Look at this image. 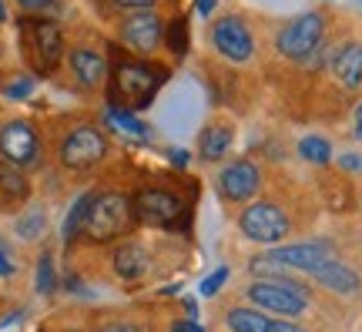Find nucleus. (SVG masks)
Listing matches in <instances>:
<instances>
[{"instance_id": "obj_1", "label": "nucleus", "mask_w": 362, "mask_h": 332, "mask_svg": "<svg viewBox=\"0 0 362 332\" xmlns=\"http://www.w3.org/2000/svg\"><path fill=\"white\" fill-rule=\"evenodd\" d=\"M165 81H168V67L165 64L148 61V57H124L111 71V94H115L117 108L138 111V108L151 104V98L161 91Z\"/></svg>"}, {"instance_id": "obj_2", "label": "nucleus", "mask_w": 362, "mask_h": 332, "mask_svg": "<svg viewBox=\"0 0 362 332\" xmlns=\"http://www.w3.org/2000/svg\"><path fill=\"white\" fill-rule=\"evenodd\" d=\"M21 44H24V54L30 67L47 74L61 64L64 57V34L54 21H44V17H24L21 21Z\"/></svg>"}, {"instance_id": "obj_3", "label": "nucleus", "mask_w": 362, "mask_h": 332, "mask_svg": "<svg viewBox=\"0 0 362 332\" xmlns=\"http://www.w3.org/2000/svg\"><path fill=\"white\" fill-rule=\"evenodd\" d=\"M134 215L128 195L121 192H94V202H90V215H88V231L90 242H115L117 235L128 231V222Z\"/></svg>"}, {"instance_id": "obj_4", "label": "nucleus", "mask_w": 362, "mask_h": 332, "mask_svg": "<svg viewBox=\"0 0 362 332\" xmlns=\"http://www.w3.org/2000/svg\"><path fill=\"white\" fill-rule=\"evenodd\" d=\"M248 299L265 312H279V316H302L309 309V292L305 285L292 279H262L248 285Z\"/></svg>"}, {"instance_id": "obj_5", "label": "nucleus", "mask_w": 362, "mask_h": 332, "mask_svg": "<svg viewBox=\"0 0 362 332\" xmlns=\"http://www.w3.org/2000/svg\"><path fill=\"white\" fill-rule=\"evenodd\" d=\"M322 30H325V17L322 13H302L296 21H288V24L279 30V51L285 57H292V61H305L319 44H322Z\"/></svg>"}, {"instance_id": "obj_6", "label": "nucleus", "mask_w": 362, "mask_h": 332, "mask_svg": "<svg viewBox=\"0 0 362 332\" xmlns=\"http://www.w3.org/2000/svg\"><path fill=\"white\" fill-rule=\"evenodd\" d=\"M238 225H242L245 239L262 242V245H275L288 235V218H285V212L279 205H272V202L248 205L245 212H242V218H238Z\"/></svg>"}, {"instance_id": "obj_7", "label": "nucleus", "mask_w": 362, "mask_h": 332, "mask_svg": "<svg viewBox=\"0 0 362 332\" xmlns=\"http://www.w3.org/2000/svg\"><path fill=\"white\" fill-rule=\"evenodd\" d=\"M121 40L128 44V51H134L138 57L155 54L165 44V21L158 11H138L124 17L121 24Z\"/></svg>"}, {"instance_id": "obj_8", "label": "nucleus", "mask_w": 362, "mask_h": 332, "mask_svg": "<svg viewBox=\"0 0 362 332\" xmlns=\"http://www.w3.org/2000/svg\"><path fill=\"white\" fill-rule=\"evenodd\" d=\"M211 44H215V51H218L221 57H228L235 64H242V61H248V57L255 54L252 30H248V24L242 17H235V13L218 17V21L211 24Z\"/></svg>"}, {"instance_id": "obj_9", "label": "nucleus", "mask_w": 362, "mask_h": 332, "mask_svg": "<svg viewBox=\"0 0 362 332\" xmlns=\"http://www.w3.org/2000/svg\"><path fill=\"white\" fill-rule=\"evenodd\" d=\"M131 208H134L138 222L155 225V229H171L181 218V198L171 195L168 188H141L131 198Z\"/></svg>"}, {"instance_id": "obj_10", "label": "nucleus", "mask_w": 362, "mask_h": 332, "mask_svg": "<svg viewBox=\"0 0 362 332\" xmlns=\"http://www.w3.org/2000/svg\"><path fill=\"white\" fill-rule=\"evenodd\" d=\"M107 154V138L94 125H81L61 141V161L64 168H90Z\"/></svg>"}, {"instance_id": "obj_11", "label": "nucleus", "mask_w": 362, "mask_h": 332, "mask_svg": "<svg viewBox=\"0 0 362 332\" xmlns=\"http://www.w3.org/2000/svg\"><path fill=\"white\" fill-rule=\"evenodd\" d=\"M40 151L37 131L30 128L27 121H7L0 128V161H7L13 168L34 165Z\"/></svg>"}, {"instance_id": "obj_12", "label": "nucleus", "mask_w": 362, "mask_h": 332, "mask_svg": "<svg viewBox=\"0 0 362 332\" xmlns=\"http://www.w3.org/2000/svg\"><path fill=\"white\" fill-rule=\"evenodd\" d=\"M259 185H262V175L252 161H235V165H228L218 175V188L228 202H248L252 195L259 192Z\"/></svg>"}, {"instance_id": "obj_13", "label": "nucleus", "mask_w": 362, "mask_h": 332, "mask_svg": "<svg viewBox=\"0 0 362 332\" xmlns=\"http://www.w3.org/2000/svg\"><path fill=\"white\" fill-rule=\"evenodd\" d=\"M67 64H71V74L81 88H98L107 77V57L98 47H74L67 54Z\"/></svg>"}, {"instance_id": "obj_14", "label": "nucleus", "mask_w": 362, "mask_h": 332, "mask_svg": "<svg viewBox=\"0 0 362 332\" xmlns=\"http://www.w3.org/2000/svg\"><path fill=\"white\" fill-rule=\"evenodd\" d=\"M279 265L285 268H302V272H312L315 265H322L329 258V248L322 242H302V245H282V248H272L269 252Z\"/></svg>"}, {"instance_id": "obj_15", "label": "nucleus", "mask_w": 362, "mask_h": 332, "mask_svg": "<svg viewBox=\"0 0 362 332\" xmlns=\"http://www.w3.org/2000/svg\"><path fill=\"white\" fill-rule=\"evenodd\" d=\"M309 275L319 282V285H325V289H332V292H339V295H356L362 285L359 275H356L349 265L336 262V258H325L322 265H315Z\"/></svg>"}, {"instance_id": "obj_16", "label": "nucleus", "mask_w": 362, "mask_h": 332, "mask_svg": "<svg viewBox=\"0 0 362 332\" xmlns=\"http://www.w3.org/2000/svg\"><path fill=\"white\" fill-rule=\"evenodd\" d=\"M111 262H115L117 279H124V282L144 279V275H148V265H151V258H148V248H144L141 242H121V245L115 248Z\"/></svg>"}, {"instance_id": "obj_17", "label": "nucleus", "mask_w": 362, "mask_h": 332, "mask_svg": "<svg viewBox=\"0 0 362 332\" xmlns=\"http://www.w3.org/2000/svg\"><path fill=\"white\" fill-rule=\"evenodd\" d=\"M235 141V131L232 125H225V121H215V125H208L202 134H198V154L205 158V161H218L228 154Z\"/></svg>"}, {"instance_id": "obj_18", "label": "nucleus", "mask_w": 362, "mask_h": 332, "mask_svg": "<svg viewBox=\"0 0 362 332\" xmlns=\"http://www.w3.org/2000/svg\"><path fill=\"white\" fill-rule=\"evenodd\" d=\"M332 71H336V77L346 88H359L362 84V44L359 40L346 44V47L332 57Z\"/></svg>"}, {"instance_id": "obj_19", "label": "nucleus", "mask_w": 362, "mask_h": 332, "mask_svg": "<svg viewBox=\"0 0 362 332\" xmlns=\"http://www.w3.org/2000/svg\"><path fill=\"white\" fill-rule=\"evenodd\" d=\"M225 322H228L232 332H269L272 319L262 316V312H255V309H228Z\"/></svg>"}, {"instance_id": "obj_20", "label": "nucleus", "mask_w": 362, "mask_h": 332, "mask_svg": "<svg viewBox=\"0 0 362 332\" xmlns=\"http://www.w3.org/2000/svg\"><path fill=\"white\" fill-rule=\"evenodd\" d=\"M90 202H94V192L81 195L78 202H74V208L67 212V218H64V245H71L81 235V231H84V225H88V215H90Z\"/></svg>"}, {"instance_id": "obj_21", "label": "nucleus", "mask_w": 362, "mask_h": 332, "mask_svg": "<svg viewBox=\"0 0 362 332\" xmlns=\"http://www.w3.org/2000/svg\"><path fill=\"white\" fill-rule=\"evenodd\" d=\"M0 195L11 198V202H17V198L27 195V178L21 175V168L7 165V161H0Z\"/></svg>"}, {"instance_id": "obj_22", "label": "nucleus", "mask_w": 362, "mask_h": 332, "mask_svg": "<svg viewBox=\"0 0 362 332\" xmlns=\"http://www.w3.org/2000/svg\"><path fill=\"white\" fill-rule=\"evenodd\" d=\"M107 125H115L117 131H124V134H131V138H144V134H148V128H144L141 121L131 115V111L117 108V104H111V108H107Z\"/></svg>"}, {"instance_id": "obj_23", "label": "nucleus", "mask_w": 362, "mask_h": 332, "mask_svg": "<svg viewBox=\"0 0 362 332\" xmlns=\"http://www.w3.org/2000/svg\"><path fill=\"white\" fill-rule=\"evenodd\" d=\"M298 154L305 158V161H312V165H325L329 158H332V144L325 138H315V134H309V138L298 141Z\"/></svg>"}, {"instance_id": "obj_24", "label": "nucleus", "mask_w": 362, "mask_h": 332, "mask_svg": "<svg viewBox=\"0 0 362 332\" xmlns=\"http://www.w3.org/2000/svg\"><path fill=\"white\" fill-rule=\"evenodd\" d=\"M44 229H47V218L40 215V212H27V215L17 218V235H21V239H27V242L40 239V235H44Z\"/></svg>"}, {"instance_id": "obj_25", "label": "nucleus", "mask_w": 362, "mask_h": 332, "mask_svg": "<svg viewBox=\"0 0 362 332\" xmlns=\"http://www.w3.org/2000/svg\"><path fill=\"white\" fill-rule=\"evenodd\" d=\"M165 44H168L175 54L188 51V24H185V17H178L171 27H165Z\"/></svg>"}, {"instance_id": "obj_26", "label": "nucleus", "mask_w": 362, "mask_h": 332, "mask_svg": "<svg viewBox=\"0 0 362 332\" xmlns=\"http://www.w3.org/2000/svg\"><path fill=\"white\" fill-rule=\"evenodd\" d=\"M54 285H57V279H54V258L51 252H44L37 262V292H54Z\"/></svg>"}, {"instance_id": "obj_27", "label": "nucleus", "mask_w": 362, "mask_h": 332, "mask_svg": "<svg viewBox=\"0 0 362 332\" xmlns=\"http://www.w3.org/2000/svg\"><path fill=\"white\" fill-rule=\"evenodd\" d=\"M30 91H34V81H30V77H17V81H11V84L4 88V94H7L11 101H21V98H27Z\"/></svg>"}, {"instance_id": "obj_28", "label": "nucleus", "mask_w": 362, "mask_h": 332, "mask_svg": "<svg viewBox=\"0 0 362 332\" xmlns=\"http://www.w3.org/2000/svg\"><path fill=\"white\" fill-rule=\"evenodd\" d=\"M225 279H228V268H225V265L215 268V272H211V275L202 282V295H215L221 289V282H225Z\"/></svg>"}, {"instance_id": "obj_29", "label": "nucleus", "mask_w": 362, "mask_h": 332, "mask_svg": "<svg viewBox=\"0 0 362 332\" xmlns=\"http://www.w3.org/2000/svg\"><path fill=\"white\" fill-rule=\"evenodd\" d=\"M17 272V262H13V256H11V248L4 245V239H0V275L7 279V275H13Z\"/></svg>"}, {"instance_id": "obj_30", "label": "nucleus", "mask_w": 362, "mask_h": 332, "mask_svg": "<svg viewBox=\"0 0 362 332\" xmlns=\"http://www.w3.org/2000/svg\"><path fill=\"white\" fill-rule=\"evenodd\" d=\"M57 0H17V7L27 13H40V11H51Z\"/></svg>"}, {"instance_id": "obj_31", "label": "nucleus", "mask_w": 362, "mask_h": 332, "mask_svg": "<svg viewBox=\"0 0 362 332\" xmlns=\"http://www.w3.org/2000/svg\"><path fill=\"white\" fill-rule=\"evenodd\" d=\"M117 7H124V11H151L158 0H115Z\"/></svg>"}, {"instance_id": "obj_32", "label": "nucleus", "mask_w": 362, "mask_h": 332, "mask_svg": "<svg viewBox=\"0 0 362 332\" xmlns=\"http://www.w3.org/2000/svg\"><path fill=\"white\" fill-rule=\"evenodd\" d=\"M339 165L346 168V171H362V158L359 154H342V158H339Z\"/></svg>"}, {"instance_id": "obj_33", "label": "nucleus", "mask_w": 362, "mask_h": 332, "mask_svg": "<svg viewBox=\"0 0 362 332\" xmlns=\"http://www.w3.org/2000/svg\"><path fill=\"white\" fill-rule=\"evenodd\" d=\"M269 332H305V329H298V326H292V322L272 319V322H269Z\"/></svg>"}, {"instance_id": "obj_34", "label": "nucleus", "mask_w": 362, "mask_h": 332, "mask_svg": "<svg viewBox=\"0 0 362 332\" xmlns=\"http://www.w3.org/2000/svg\"><path fill=\"white\" fill-rule=\"evenodd\" d=\"M101 332H138L134 326H128V322H107Z\"/></svg>"}, {"instance_id": "obj_35", "label": "nucleus", "mask_w": 362, "mask_h": 332, "mask_svg": "<svg viewBox=\"0 0 362 332\" xmlns=\"http://www.w3.org/2000/svg\"><path fill=\"white\" fill-rule=\"evenodd\" d=\"M175 332H202V326H194L192 319H188V322H175Z\"/></svg>"}, {"instance_id": "obj_36", "label": "nucleus", "mask_w": 362, "mask_h": 332, "mask_svg": "<svg viewBox=\"0 0 362 332\" xmlns=\"http://www.w3.org/2000/svg\"><path fill=\"white\" fill-rule=\"evenodd\" d=\"M352 125H356V128H352V131H356V138L362 141V104L356 108V118H352Z\"/></svg>"}, {"instance_id": "obj_37", "label": "nucleus", "mask_w": 362, "mask_h": 332, "mask_svg": "<svg viewBox=\"0 0 362 332\" xmlns=\"http://www.w3.org/2000/svg\"><path fill=\"white\" fill-rule=\"evenodd\" d=\"M215 11V0H198V13H211Z\"/></svg>"}, {"instance_id": "obj_38", "label": "nucleus", "mask_w": 362, "mask_h": 332, "mask_svg": "<svg viewBox=\"0 0 362 332\" xmlns=\"http://www.w3.org/2000/svg\"><path fill=\"white\" fill-rule=\"evenodd\" d=\"M0 21H7V7H4V0H0Z\"/></svg>"}]
</instances>
